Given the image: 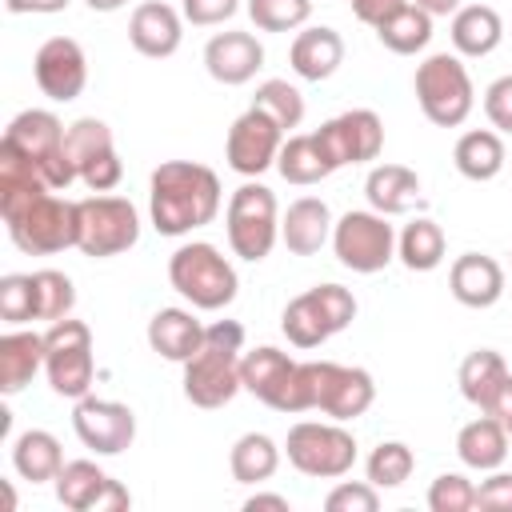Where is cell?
<instances>
[{
    "instance_id": "obj_9",
    "label": "cell",
    "mask_w": 512,
    "mask_h": 512,
    "mask_svg": "<svg viewBox=\"0 0 512 512\" xmlns=\"http://www.w3.org/2000/svg\"><path fill=\"white\" fill-rule=\"evenodd\" d=\"M332 252L344 268L372 276L396 260V228L376 208H352L332 224Z\"/></svg>"
},
{
    "instance_id": "obj_20",
    "label": "cell",
    "mask_w": 512,
    "mask_h": 512,
    "mask_svg": "<svg viewBox=\"0 0 512 512\" xmlns=\"http://www.w3.org/2000/svg\"><path fill=\"white\" fill-rule=\"evenodd\" d=\"M332 208L320 196H300L280 216V240L292 256H316L332 240Z\"/></svg>"
},
{
    "instance_id": "obj_23",
    "label": "cell",
    "mask_w": 512,
    "mask_h": 512,
    "mask_svg": "<svg viewBox=\"0 0 512 512\" xmlns=\"http://www.w3.org/2000/svg\"><path fill=\"white\" fill-rule=\"evenodd\" d=\"M292 372H296V360L288 352L272 348V344H260V348L240 356V384H244V392H252L268 408H280V396H284Z\"/></svg>"
},
{
    "instance_id": "obj_55",
    "label": "cell",
    "mask_w": 512,
    "mask_h": 512,
    "mask_svg": "<svg viewBox=\"0 0 512 512\" xmlns=\"http://www.w3.org/2000/svg\"><path fill=\"white\" fill-rule=\"evenodd\" d=\"M84 4H88L92 12H120L128 0H84Z\"/></svg>"
},
{
    "instance_id": "obj_36",
    "label": "cell",
    "mask_w": 512,
    "mask_h": 512,
    "mask_svg": "<svg viewBox=\"0 0 512 512\" xmlns=\"http://www.w3.org/2000/svg\"><path fill=\"white\" fill-rule=\"evenodd\" d=\"M276 172H280L288 184H300V188L320 184L324 176H332V168H328V160H324V152H320V144H316L312 132H304V136H284L280 156H276Z\"/></svg>"
},
{
    "instance_id": "obj_42",
    "label": "cell",
    "mask_w": 512,
    "mask_h": 512,
    "mask_svg": "<svg viewBox=\"0 0 512 512\" xmlns=\"http://www.w3.org/2000/svg\"><path fill=\"white\" fill-rule=\"evenodd\" d=\"M428 508L432 512H472L476 508V484L464 472H440L428 484Z\"/></svg>"
},
{
    "instance_id": "obj_29",
    "label": "cell",
    "mask_w": 512,
    "mask_h": 512,
    "mask_svg": "<svg viewBox=\"0 0 512 512\" xmlns=\"http://www.w3.org/2000/svg\"><path fill=\"white\" fill-rule=\"evenodd\" d=\"M44 368V336L36 332H4L0 336V392L16 396Z\"/></svg>"
},
{
    "instance_id": "obj_34",
    "label": "cell",
    "mask_w": 512,
    "mask_h": 512,
    "mask_svg": "<svg viewBox=\"0 0 512 512\" xmlns=\"http://www.w3.org/2000/svg\"><path fill=\"white\" fill-rule=\"evenodd\" d=\"M504 376H508L504 356H500L496 348H476V352H468V356L460 360L456 384H460V396L484 412V408H488V400H492V392L500 388V380H504Z\"/></svg>"
},
{
    "instance_id": "obj_12",
    "label": "cell",
    "mask_w": 512,
    "mask_h": 512,
    "mask_svg": "<svg viewBox=\"0 0 512 512\" xmlns=\"http://www.w3.org/2000/svg\"><path fill=\"white\" fill-rule=\"evenodd\" d=\"M284 128L260 112V108H248L244 116L232 120L228 128V140H224V156H228V168L240 172L244 180H256L260 172H268L280 156V144H284Z\"/></svg>"
},
{
    "instance_id": "obj_11",
    "label": "cell",
    "mask_w": 512,
    "mask_h": 512,
    "mask_svg": "<svg viewBox=\"0 0 512 512\" xmlns=\"http://www.w3.org/2000/svg\"><path fill=\"white\" fill-rule=\"evenodd\" d=\"M316 144L328 160V168H344V164H368L380 156L384 148V120L372 108H348L332 120H324L316 132Z\"/></svg>"
},
{
    "instance_id": "obj_21",
    "label": "cell",
    "mask_w": 512,
    "mask_h": 512,
    "mask_svg": "<svg viewBox=\"0 0 512 512\" xmlns=\"http://www.w3.org/2000/svg\"><path fill=\"white\" fill-rule=\"evenodd\" d=\"M448 288L464 308H492L504 296V268L484 252H464L448 268Z\"/></svg>"
},
{
    "instance_id": "obj_1",
    "label": "cell",
    "mask_w": 512,
    "mask_h": 512,
    "mask_svg": "<svg viewBox=\"0 0 512 512\" xmlns=\"http://www.w3.org/2000/svg\"><path fill=\"white\" fill-rule=\"evenodd\" d=\"M224 204L220 176L196 160H164L148 180V212L160 236H188L216 220Z\"/></svg>"
},
{
    "instance_id": "obj_16",
    "label": "cell",
    "mask_w": 512,
    "mask_h": 512,
    "mask_svg": "<svg viewBox=\"0 0 512 512\" xmlns=\"http://www.w3.org/2000/svg\"><path fill=\"white\" fill-rule=\"evenodd\" d=\"M32 72H36V84L48 100L56 104H68L84 92L88 84V60H84V48L72 40V36H48L40 48H36V60H32Z\"/></svg>"
},
{
    "instance_id": "obj_33",
    "label": "cell",
    "mask_w": 512,
    "mask_h": 512,
    "mask_svg": "<svg viewBox=\"0 0 512 512\" xmlns=\"http://www.w3.org/2000/svg\"><path fill=\"white\" fill-rule=\"evenodd\" d=\"M376 40H380L388 52H396V56H416V52H424L428 40H432V16H428L420 4L408 0V4L396 8L388 20L376 24Z\"/></svg>"
},
{
    "instance_id": "obj_18",
    "label": "cell",
    "mask_w": 512,
    "mask_h": 512,
    "mask_svg": "<svg viewBox=\"0 0 512 512\" xmlns=\"http://www.w3.org/2000/svg\"><path fill=\"white\" fill-rule=\"evenodd\" d=\"M204 68L216 84H248L264 68V44L252 32H216L204 44Z\"/></svg>"
},
{
    "instance_id": "obj_31",
    "label": "cell",
    "mask_w": 512,
    "mask_h": 512,
    "mask_svg": "<svg viewBox=\"0 0 512 512\" xmlns=\"http://www.w3.org/2000/svg\"><path fill=\"white\" fill-rule=\"evenodd\" d=\"M452 160H456V172L464 180H476V184L496 180L504 168V136L496 128H472L456 140Z\"/></svg>"
},
{
    "instance_id": "obj_47",
    "label": "cell",
    "mask_w": 512,
    "mask_h": 512,
    "mask_svg": "<svg viewBox=\"0 0 512 512\" xmlns=\"http://www.w3.org/2000/svg\"><path fill=\"white\" fill-rule=\"evenodd\" d=\"M476 508H484V512H512V472L492 468L476 484Z\"/></svg>"
},
{
    "instance_id": "obj_7",
    "label": "cell",
    "mask_w": 512,
    "mask_h": 512,
    "mask_svg": "<svg viewBox=\"0 0 512 512\" xmlns=\"http://www.w3.org/2000/svg\"><path fill=\"white\" fill-rule=\"evenodd\" d=\"M8 224V236L28 256H52L64 248H76L80 240V208L76 200H64L56 192L36 196L24 212H16Z\"/></svg>"
},
{
    "instance_id": "obj_51",
    "label": "cell",
    "mask_w": 512,
    "mask_h": 512,
    "mask_svg": "<svg viewBox=\"0 0 512 512\" xmlns=\"http://www.w3.org/2000/svg\"><path fill=\"white\" fill-rule=\"evenodd\" d=\"M72 0H4V8L12 16H52V12H64Z\"/></svg>"
},
{
    "instance_id": "obj_35",
    "label": "cell",
    "mask_w": 512,
    "mask_h": 512,
    "mask_svg": "<svg viewBox=\"0 0 512 512\" xmlns=\"http://www.w3.org/2000/svg\"><path fill=\"white\" fill-rule=\"evenodd\" d=\"M228 468L236 484H264L280 468V448L264 432H244L228 452Z\"/></svg>"
},
{
    "instance_id": "obj_44",
    "label": "cell",
    "mask_w": 512,
    "mask_h": 512,
    "mask_svg": "<svg viewBox=\"0 0 512 512\" xmlns=\"http://www.w3.org/2000/svg\"><path fill=\"white\" fill-rule=\"evenodd\" d=\"M76 176H80V184H84L88 192H112V188L124 180V164H120V156H116V144L104 148V152H96V156H88V160H80Z\"/></svg>"
},
{
    "instance_id": "obj_54",
    "label": "cell",
    "mask_w": 512,
    "mask_h": 512,
    "mask_svg": "<svg viewBox=\"0 0 512 512\" xmlns=\"http://www.w3.org/2000/svg\"><path fill=\"white\" fill-rule=\"evenodd\" d=\"M412 4H420V8H424L432 20H436V16H456V12L464 8L460 0H412Z\"/></svg>"
},
{
    "instance_id": "obj_3",
    "label": "cell",
    "mask_w": 512,
    "mask_h": 512,
    "mask_svg": "<svg viewBox=\"0 0 512 512\" xmlns=\"http://www.w3.org/2000/svg\"><path fill=\"white\" fill-rule=\"evenodd\" d=\"M416 104L436 128H460L476 108V88L456 52H432L416 64Z\"/></svg>"
},
{
    "instance_id": "obj_48",
    "label": "cell",
    "mask_w": 512,
    "mask_h": 512,
    "mask_svg": "<svg viewBox=\"0 0 512 512\" xmlns=\"http://www.w3.org/2000/svg\"><path fill=\"white\" fill-rule=\"evenodd\" d=\"M240 8V0H180V12L188 24L196 28H212V24H224L232 20Z\"/></svg>"
},
{
    "instance_id": "obj_28",
    "label": "cell",
    "mask_w": 512,
    "mask_h": 512,
    "mask_svg": "<svg viewBox=\"0 0 512 512\" xmlns=\"http://www.w3.org/2000/svg\"><path fill=\"white\" fill-rule=\"evenodd\" d=\"M452 48L456 56H488L500 48L504 40V20L496 8L488 4H464L456 16H452Z\"/></svg>"
},
{
    "instance_id": "obj_4",
    "label": "cell",
    "mask_w": 512,
    "mask_h": 512,
    "mask_svg": "<svg viewBox=\"0 0 512 512\" xmlns=\"http://www.w3.org/2000/svg\"><path fill=\"white\" fill-rule=\"evenodd\" d=\"M224 228H228L232 252L240 260H248V264H260L276 248V240H280V208H276L272 188H264L256 180H244L228 196Z\"/></svg>"
},
{
    "instance_id": "obj_53",
    "label": "cell",
    "mask_w": 512,
    "mask_h": 512,
    "mask_svg": "<svg viewBox=\"0 0 512 512\" xmlns=\"http://www.w3.org/2000/svg\"><path fill=\"white\" fill-rule=\"evenodd\" d=\"M264 508H272V512H292L288 496H280V492H256V496L244 500V512H264Z\"/></svg>"
},
{
    "instance_id": "obj_45",
    "label": "cell",
    "mask_w": 512,
    "mask_h": 512,
    "mask_svg": "<svg viewBox=\"0 0 512 512\" xmlns=\"http://www.w3.org/2000/svg\"><path fill=\"white\" fill-rule=\"evenodd\" d=\"M328 512H376L380 508V488L368 480H340L328 496H324Z\"/></svg>"
},
{
    "instance_id": "obj_39",
    "label": "cell",
    "mask_w": 512,
    "mask_h": 512,
    "mask_svg": "<svg viewBox=\"0 0 512 512\" xmlns=\"http://www.w3.org/2000/svg\"><path fill=\"white\" fill-rule=\"evenodd\" d=\"M32 280H36V320L56 324V320L72 316V308H76V288H72V280H68L64 272L40 268V272H32Z\"/></svg>"
},
{
    "instance_id": "obj_13",
    "label": "cell",
    "mask_w": 512,
    "mask_h": 512,
    "mask_svg": "<svg viewBox=\"0 0 512 512\" xmlns=\"http://www.w3.org/2000/svg\"><path fill=\"white\" fill-rule=\"evenodd\" d=\"M72 428L84 448L96 456H120L136 440V412L120 400H100V396H80L72 408Z\"/></svg>"
},
{
    "instance_id": "obj_22",
    "label": "cell",
    "mask_w": 512,
    "mask_h": 512,
    "mask_svg": "<svg viewBox=\"0 0 512 512\" xmlns=\"http://www.w3.org/2000/svg\"><path fill=\"white\" fill-rule=\"evenodd\" d=\"M288 64H292V72L300 80H312V84L328 80L344 64V40H340V32L328 28V24L300 28L296 40H292V48H288Z\"/></svg>"
},
{
    "instance_id": "obj_49",
    "label": "cell",
    "mask_w": 512,
    "mask_h": 512,
    "mask_svg": "<svg viewBox=\"0 0 512 512\" xmlns=\"http://www.w3.org/2000/svg\"><path fill=\"white\" fill-rule=\"evenodd\" d=\"M204 344L224 348V352H240L244 348V324L240 320H212V324H204Z\"/></svg>"
},
{
    "instance_id": "obj_27",
    "label": "cell",
    "mask_w": 512,
    "mask_h": 512,
    "mask_svg": "<svg viewBox=\"0 0 512 512\" xmlns=\"http://www.w3.org/2000/svg\"><path fill=\"white\" fill-rule=\"evenodd\" d=\"M456 456L464 468L472 472H492L508 460V428L496 420V416H480V420H468L460 432H456Z\"/></svg>"
},
{
    "instance_id": "obj_8",
    "label": "cell",
    "mask_w": 512,
    "mask_h": 512,
    "mask_svg": "<svg viewBox=\"0 0 512 512\" xmlns=\"http://www.w3.org/2000/svg\"><path fill=\"white\" fill-rule=\"evenodd\" d=\"M92 328L84 320H56L44 332V376L56 396L80 400L92 392Z\"/></svg>"
},
{
    "instance_id": "obj_38",
    "label": "cell",
    "mask_w": 512,
    "mask_h": 512,
    "mask_svg": "<svg viewBox=\"0 0 512 512\" xmlns=\"http://www.w3.org/2000/svg\"><path fill=\"white\" fill-rule=\"evenodd\" d=\"M252 108L268 112L284 132L300 128V120H304V96H300V88H296V84H288V80H276V76H272V80H264V84L256 88Z\"/></svg>"
},
{
    "instance_id": "obj_46",
    "label": "cell",
    "mask_w": 512,
    "mask_h": 512,
    "mask_svg": "<svg viewBox=\"0 0 512 512\" xmlns=\"http://www.w3.org/2000/svg\"><path fill=\"white\" fill-rule=\"evenodd\" d=\"M484 116L500 136H512V76H496L484 88Z\"/></svg>"
},
{
    "instance_id": "obj_56",
    "label": "cell",
    "mask_w": 512,
    "mask_h": 512,
    "mask_svg": "<svg viewBox=\"0 0 512 512\" xmlns=\"http://www.w3.org/2000/svg\"><path fill=\"white\" fill-rule=\"evenodd\" d=\"M504 428H508V440H512V420H508V424H504Z\"/></svg>"
},
{
    "instance_id": "obj_52",
    "label": "cell",
    "mask_w": 512,
    "mask_h": 512,
    "mask_svg": "<svg viewBox=\"0 0 512 512\" xmlns=\"http://www.w3.org/2000/svg\"><path fill=\"white\" fill-rule=\"evenodd\" d=\"M488 416H496L500 424H508L512 420V372L500 380V388L492 392V400H488V408H484Z\"/></svg>"
},
{
    "instance_id": "obj_17",
    "label": "cell",
    "mask_w": 512,
    "mask_h": 512,
    "mask_svg": "<svg viewBox=\"0 0 512 512\" xmlns=\"http://www.w3.org/2000/svg\"><path fill=\"white\" fill-rule=\"evenodd\" d=\"M128 40L140 56L148 60H164L180 48L184 40V12H176L172 4L164 0H144L132 8L128 16Z\"/></svg>"
},
{
    "instance_id": "obj_19",
    "label": "cell",
    "mask_w": 512,
    "mask_h": 512,
    "mask_svg": "<svg viewBox=\"0 0 512 512\" xmlns=\"http://www.w3.org/2000/svg\"><path fill=\"white\" fill-rule=\"evenodd\" d=\"M64 124H60V116L56 112H48V108H24L8 128H4V140L0 144H8V148H16L20 156H28L32 164H36V172L64 148Z\"/></svg>"
},
{
    "instance_id": "obj_43",
    "label": "cell",
    "mask_w": 512,
    "mask_h": 512,
    "mask_svg": "<svg viewBox=\"0 0 512 512\" xmlns=\"http://www.w3.org/2000/svg\"><path fill=\"white\" fill-rule=\"evenodd\" d=\"M64 148H68L72 164L80 168V160H88V156L112 148V128H108L104 120H96V116H80L76 124H68V132H64Z\"/></svg>"
},
{
    "instance_id": "obj_50",
    "label": "cell",
    "mask_w": 512,
    "mask_h": 512,
    "mask_svg": "<svg viewBox=\"0 0 512 512\" xmlns=\"http://www.w3.org/2000/svg\"><path fill=\"white\" fill-rule=\"evenodd\" d=\"M352 4V16L360 20V24H368V28H376L380 20H388L396 8H404L408 0H348Z\"/></svg>"
},
{
    "instance_id": "obj_14",
    "label": "cell",
    "mask_w": 512,
    "mask_h": 512,
    "mask_svg": "<svg viewBox=\"0 0 512 512\" xmlns=\"http://www.w3.org/2000/svg\"><path fill=\"white\" fill-rule=\"evenodd\" d=\"M56 484V500L68 512H124L132 504L128 488L112 480L96 460H64Z\"/></svg>"
},
{
    "instance_id": "obj_30",
    "label": "cell",
    "mask_w": 512,
    "mask_h": 512,
    "mask_svg": "<svg viewBox=\"0 0 512 512\" xmlns=\"http://www.w3.org/2000/svg\"><path fill=\"white\" fill-rule=\"evenodd\" d=\"M12 468L28 484H48L64 468V448L48 428H28L12 440Z\"/></svg>"
},
{
    "instance_id": "obj_6",
    "label": "cell",
    "mask_w": 512,
    "mask_h": 512,
    "mask_svg": "<svg viewBox=\"0 0 512 512\" xmlns=\"http://www.w3.org/2000/svg\"><path fill=\"white\" fill-rule=\"evenodd\" d=\"M284 452L296 472L316 480H340L356 464V436L340 420H300L288 428Z\"/></svg>"
},
{
    "instance_id": "obj_15",
    "label": "cell",
    "mask_w": 512,
    "mask_h": 512,
    "mask_svg": "<svg viewBox=\"0 0 512 512\" xmlns=\"http://www.w3.org/2000/svg\"><path fill=\"white\" fill-rule=\"evenodd\" d=\"M240 352H224L204 344L192 360H184V396L196 408H224L240 392Z\"/></svg>"
},
{
    "instance_id": "obj_24",
    "label": "cell",
    "mask_w": 512,
    "mask_h": 512,
    "mask_svg": "<svg viewBox=\"0 0 512 512\" xmlns=\"http://www.w3.org/2000/svg\"><path fill=\"white\" fill-rule=\"evenodd\" d=\"M148 348L172 364H184L204 348V324L188 308H160L148 320Z\"/></svg>"
},
{
    "instance_id": "obj_37",
    "label": "cell",
    "mask_w": 512,
    "mask_h": 512,
    "mask_svg": "<svg viewBox=\"0 0 512 512\" xmlns=\"http://www.w3.org/2000/svg\"><path fill=\"white\" fill-rule=\"evenodd\" d=\"M416 468V456L404 440H380L372 448V456L364 460V472H368V484L376 488H400Z\"/></svg>"
},
{
    "instance_id": "obj_32",
    "label": "cell",
    "mask_w": 512,
    "mask_h": 512,
    "mask_svg": "<svg viewBox=\"0 0 512 512\" xmlns=\"http://www.w3.org/2000/svg\"><path fill=\"white\" fill-rule=\"evenodd\" d=\"M444 252H448V240H444V228L432 220V216H416L404 224V232L396 236V256L408 272H432L444 264Z\"/></svg>"
},
{
    "instance_id": "obj_41",
    "label": "cell",
    "mask_w": 512,
    "mask_h": 512,
    "mask_svg": "<svg viewBox=\"0 0 512 512\" xmlns=\"http://www.w3.org/2000/svg\"><path fill=\"white\" fill-rule=\"evenodd\" d=\"M0 316L8 324L36 320V280H32V272H8L0 280Z\"/></svg>"
},
{
    "instance_id": "obj_10",
    "label": "cell",
    "mask_w": 512,
    "mask_h": 512,
    "mask_svg": "<svg viewBox=\"0 0 512 512\" xmlns=\"http://www.w3.org/2000/svg\"><path fill=\"white\" fill-rule=\"evenodd\" d=\"M76 208H80V240H76V248L84 256L108 260V256L128 252L140 240V212H136L132 200L92 192V196L76 200Z\"/></svg>"
},
{
    "instance_id": "obj_26",
    "label": "cell",
    "mask_w": 512,
    "mask_h": 512,
    "mask_svg": "<svg viewBox=\"0 0 512 512\" xmlns=\"http://www.w3.org/2000/svg\"><path fill=\"white\" fill-rule=\"evenodd\" d=\"M364 196L380 216H404L420 204V176L404 164H376L364 180Z\"/></svg>"
},
{
    "instance_id": "obj_5",
    "label": "cell",
    "mask_w": 512,
    "mask_h": 512,
    "mask_svg": "<svg viewBox=\"0 0 512 512\" xmlns=\"http://www.w3.org/2000/svg\"><path fill=\"white\" fill-rule=\"evenodd\" d=\"M356 320V296L344 284H316L288 300L280 328L296 348H320L328 336L344 332Z\"/></svg>"
},
{
    "instance_id": "obj_40",
    "label": "cell",
    "mask_w": 512,
    "mask_h": 512,
    "mask_svg": "<svg viewBox=\"0 0 512 512\" xmlns=\"http://www.w3.org/2000/svg\"><path fill=\"white\" fill-rule=\"evenodd\" d=\"M248 16L260 32H296L312 16V0H248Z\"/></svg>"
},
{
    "instance_id": "obj_25",
    "label": "cell",
    "mask_w": 512,
    "mask_h": 512,
    "mask_svg": "<svg viewBox=\"0 0 512 512\" xmlns=\"http://www.w3.org/2000/svg\"><path fill=\"white\" fill-rule=\"evenodd\" d=\"M376 400V384H372V372L364 368H352V364H336L328 368V384H324V400H320V412L328 420H356L372 408Z\"/></svg>"
},
{
    "instance_id": "obj_2",
    "label": "cell",
    "mask_w": 512,
    "mask_h": 512,
    "mask_svg": "<svg viewBox=\"0 0 512 512\" xmlns=\"http://www.w3.org/2000/svg\"><path fill=\"white\" fill-rule=\"evenodd\" d=\"M168 280L172 288L200 312H220L236 300V268L228 264V256H220L216 244L208 240H192V244H180L172 256H168Z\"/></svg>"
}]
</instances>
